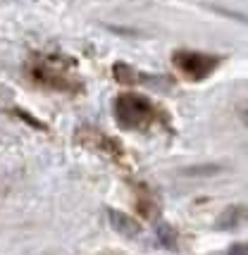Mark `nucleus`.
I'll list each match as a JSON object with an SVG mask.
<instances>
[{"mask_svg": "<svg viewBox=\"0 0 248 255\" xmlns=\"http://www.w3.org/2000/svg\"><path fill=\"white\" fill-rule=\"evenodd\" d=\"M115 115L122 127L126 129H143L153 122L155 117V108L153 103L146 100L143 96H134V93H126V96H120L117 103H115Z\"/></svg>", "mask_w": 248, "mask_h": 255, "instance_id": "f257e3e1", "label": "nucleus"}, {"mask_svg": "<svg viewBox=\"0 0 248 255\" xmlns=\"http://www.w3.org/2000/svg\"><path fill=\"white\" fill-rule=\"evenodd\" d=\"M244 212H246V208L244 205H232V208H227L220 217V222H217V227L220 229H232V227H237L241 220H244Z\"/></svg>", "mask_w": 248, "mask_h": 255, "instance_id": "20e7f679", "label": "nucleus"}, {"mask_svg": "<svg viewBox=\"0 0 248 255\" xmlns=\"http://www.w3.org/2000/svg\"><path fill=\"white\" fill-rule=\"evenodd\" d=\"M220 172V165H205V167H189L184 169L186 177H201V174H217Z\"/></svg>", "mask_w": 248, "mask_h": 255, "instance_id": "0eeeda50", "label": "nucleus"}, {"mask_svg": "<svg viewBox=\"0 0 248 255\" xmlns=\"http://www.w3.org/2000/svg\"><path fill=\"white\" fill-rule=\"evenodd\" d=\"M174 65L179 67L189 79L198 81V79H205L210 72L217 69L220 57L203 55V53H191V50H179V53H174Z\"/></svg>", "mask_w": 248, "mask_h": 255, "instance_id": "f03ea898", "label": "nucleus"}, {"mask_svg": "<svg viewBox=\"0 0 248 255\" xmlns=\"http://www.w3.org/2000/svg\"><path fill=\"white\" fill-rule=\"evenodd\" d=\"M115 77H117V81H122V84H134L136 81V72L131 69V67L126 65H115Z\"/></svg>", "mask_w": 248, "mask_h": 255, "instance_id": "423d86ee", "label": "nucleus"}, {"mask_svg": "<svg viewBox=\"0 0 248 255\" xmlns=\"http://www.w3.org/2000/svg\"><path fill=\"white\" fill-rule=\"evenodd\" d=\"M158 236H160V244L165 246V248H169V251H174V248H177V232H174L169 224H160Z\"/></svg>", "mask_w": 248, "mask_h": 255, "instance_id": "39448f33", "label": "nucleus"}, {"mask_svg": "<svg viewBox=\"0 0 248 255\" xmlns=\"http://www.w3.org/2000/svg\"><path fill=\"white\" fill-rule=\"evenodd\" d=\"M246 253H248L246 244H234L229 251H227V255H246Z\"/></svg>", "mask_w": 248, "mask_h": 255, "instance_id": "6e6552de", "label": "nucleus"}, {"mask_svg": "<svg viewBox=\"0 0 248 255\" xmlns=\"http://www.w3.org/2000/svg\"><path fill=\"white\" fill-rule=\"evenodd\" d=\"M108 222H110V227L115 232L126 236V239H134V236L141 234V224L136 222L134 217H129V215H124L120 210H113V208L108 210Z\"/></svg>", "mask_w": 248, "mask_h": 255, "instance_id": "7ed1b4c3", "label": "nucleus"}]
</instances>
